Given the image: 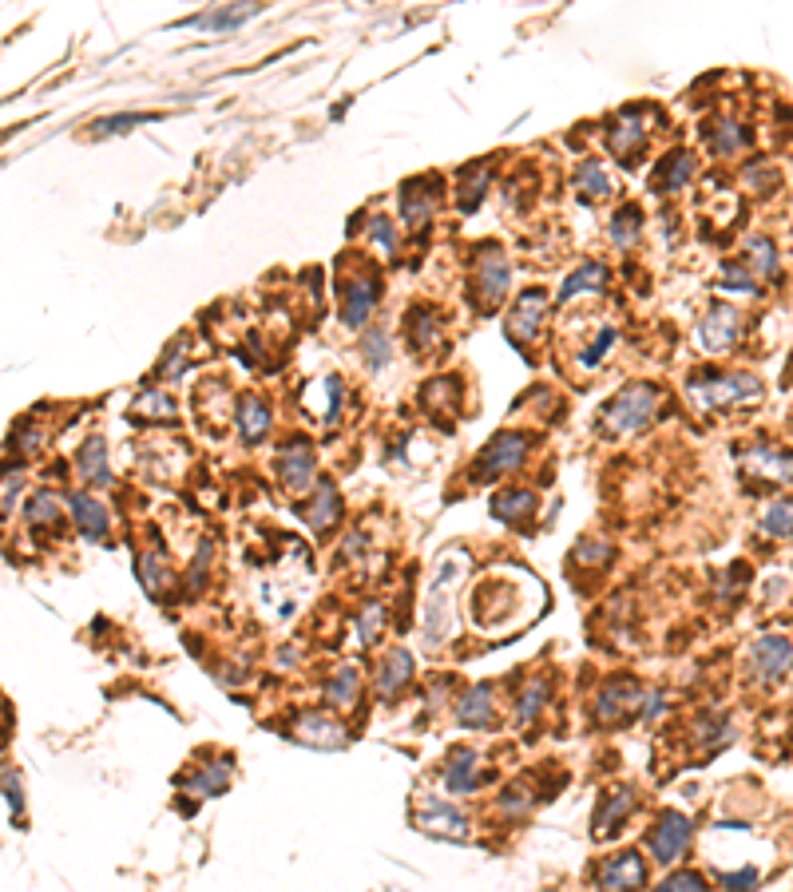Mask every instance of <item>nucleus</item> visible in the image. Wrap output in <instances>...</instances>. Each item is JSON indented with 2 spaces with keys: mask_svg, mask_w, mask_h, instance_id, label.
Returning <instances> with one entry per match:
<instances>
[{
  "mask_svg": "<svg viewBox=\"0 0 793 892\" xmlns=\"http://www.w3.org/2000/svg\"><path fill=\"white\" fill-rule=\"evenodd\" d=\"M655 409H659V389H655V385H627L619 397L607 401V409H603V429L615 433V437L639 433L643 425H651Z\"/></svg>",
  "mask_w": 793,
  "mask_h": 892,
  "instance_id": "nucleus-1",
  "label": "nucleus"
},
{
  "mask_svg": "<svg viewBox=\"0 0 793 892\" xmlns=\"http://www.w3.org/2000/svg\"><path fill=\"white\" fill-rule=\"evenodd\" d=\"M690 397H694L698 409L710 413V409H734V405H742V401H758L762 389H758L754 377L734 373V377H706V381H694V385H690Z\"/></svg>",
  "mask_w": 793,
  "mask_h": 892,
  "instance_id": "nucleus-2",
  "label": "nucleus"
},
{
  "mask_svg": "<svg viewBox=\"0 0 793 892\" xmlns=\"http://www.w3.org/2000/svg\"><path fill=\"white\" fill-rule=\"evenodd\" d=\"M524 456H528V437L524 433H496L488 445L480 448V456L472 464V480H492L500 472H512Z\"/></svg>",
  "mask_w": 793,
  "mask_h": 892,
  "instance_id": "nucleus-3",
  "label": "nucleus"
},
{
  "mask_svg": "<svg viewBox=\"0 0 793 892\" xmlns=\"http://www.w3.org/2000/svg\"><path fill=\"white\" fill-rule=\"evenodd\" d=\"M686 845H690V821L682 813H675V809H667L655 821V829L647 833V849H651V857L659 865H675L682 853H686Z\"/></svg>",
  "mask_w": 793,
  "mask_h": 892,
  "instance_id": "nucleus-4",
  "label": "nucleus"
},
{
  "mask_svg": "<svg viewBox=\"0 0 793 892\" xmlns=\"http://www.w3.org/2000/svg\"><path fill=\"white\" fill-rule=\"evenodd\" d=\"M508 282H512V270H508V258L500 250H484L476 258V298H480V310H492L504 302L508 294Z\"/></svg>",
  "mask_w": 793,
  "mask_h": 892,
  "instance_id": "nucleus-5",
  "label": "nucleus"
},
{
  "mask_svg": "<svg viewBox=\"0 0 793 892\" xmlns=\"http://www.w3.org/2000/svg\"><path fill=\"white\" fill-rule=\"evenodd\" d=\"M595 885L603 892H639L647 885V865L639 861V853H615L599 865Z\"/></svg>",
  "mask_w": 793,
  "mask_h": 892,
  "instance_id": "nucleus-6",
  "label": "nucleus"
},
{
  "mask_svg": "<svg viewBox=\"0 0 793 892\" xmlns=\"http://www.w3.org/2000/svg\"><path fill=\"white\" fill-rule=\"evenodd\" d=\"M635 706H643V694H639V686L631 682V678H611L603 690H599V698H595V722H603V726H615V722H623Z\"/></svg>",
  "mask_w": 793,
  "mask_h": 892,
  "instance_id": "nucleus-7",
  "label": "nucleus"
},
{
  "mask_svg": "<svg viewBox=\"0 0 793 892\" xmlns=\"http://www.w3.org/2000/svg\"><path fill=\"white\" fill-rule=\"evenodd\" d=\"M790 667H793V643L786 635H762L750 647V670H754V678L778 682Z\"/></svg>",
  "mask_w": 793,
  "mask_h": 892,
  "instance_id": "nucleus-8",
  "label": "nucleus"
},
{
  "mask_svg": "<svg viewBox=\"0 0 793 892\" xmlns=\"http://www.w3.org/2000/svg\"><path fill=\"white\" fill-rule=\"evenodd\" d=\"M417 825L425 829V833H433V837H449V841H460L464 833H468V821L460 817V809L449 805V801H441V797H421L417 801Z\"/></svg>",
  "mask_w": 793,
  "mask_h": 892,
  "instance_id": "nucleus-9",
  "label": "nucleus"
},
{
  "mask_svg": "<svg viewBox=\"0 0 793 892\" xmlns=\"http://www.w3.org/2000/svg\"><path fill=\"white\" fill-rule=\"evenodd\" d=\"M607 139H611V151H615L619 159L639 155L643 143H647V112H643V108H631V112L615 115Z\"/></svg>",
  "mask_w": 793,
  "mask_h": 892,
  "instance_id": "nucleus-10",
  "label": "nucleus"
},
{
  "mask_svg": "<svg viewBox=\"0 0 793 892\" xmlns=\"http://www.w3.org/2000/svg\"><path fill=\"white\" fill-rule=\"evenodd\" d=\"M294 738L306 742V746H318V750H341L349 742L345 738V726L334 722L330 714H306V718H298Z\"/></svg>",
  "mask_w": 793,
  "mask_h": 892,
  "instance_id": "nucleus-11",
  "label": "nucleus"
},
{
  "mask_svg": "<svg viewBox=\"0 0 793 892\" xmlns=\"http://www.w3.org/2000/svg\"><path fill=\"white\" fill-rule=\"evenodd\" d=\"M72 516H76V528H80V536L84 540H104L108 536V528H112V516H108V508L96 500V496H88V492H76L72 500Z\"/></svg>",
  "mask_w": 793,
  "mask_h": 892,
  "instance_id": "nucleus-12",
  "label": "nucleus"
},
{
  "mask_svg": "<svg viewBox=\"0 0 793 892\" xmlns=\"http://www.w3.org/2000/svg\"><path fill=\"white\" fill-rule=\"evenodd\" d=\"M492 714H496V702H492V686L488 682H476L468 694H460V702H456V722L460 726H472V730H480V726H492Z\"/></svg>",
  "mask_w": 793,
  "mask_h": 892,
  "instance_id": "nucleus-13",
  "label": "nucleus"
},
{
  "mask_svg": "<svg viewBox=\"0 0 793 892\" xmlns=\"http://www.w3.org/2000/svg\"><path fill=\"white\" fill-rule=\"evenodd\" d=\"M278 476L286 488L294 492H306L314 484V452L310 445H290L282 456H278Z\"/></svg>",
  "mask_w": 793,
  "mask_h": 892,
  "instance_id": "nucleus-14",
  "label": "nucleus"
},
{
  "mask_svg": "<svg viewBox=\"0 0 793 892\" xmlns=\"http://www.w3.org/2000/svg\"><path fill=\"white\" fill-rule=\"evenodd\" d=\"M742 330V322H738V310H730V306H714L710 314H706V322L698 326V337H702V345L710 349V353H718V349H726L734 337Z\"/></svg>",
  "mask_w": 793,
  "mask_h": 892,
  "instance_id": "nucleus-15",
  "label": "nucleus"
},
{
  "mask_svg": "<svg viewBox=\"0 0 793 892\" xmlns=\"http://www.w3.org/2000/svg\"><path fill=\"white\" fill-rule=\"evenodd\" d=\"M429 215H433V183L429 179L405 183L401 187V219H405V226L421 230V226L429 223Z\"/></svg>",
  "mask_w": 793,
  "mask_h": 892,
  "instance_id": "nucleus-16",
  "label": "nucleus"
},
{
  "mask_svg": "<svg viewBox=\"0 0 793 892\" xmlns=\"http://www.w3.org/2000/svg\"><path fill=\"white\" fill-rule=\"evenodd\" d=\"M544 310H548V294H540V290L524 294V302L512 310L508 337H512V341H532L536 330H540V314H544Z\"/></svg>",
  "mask_w": 793,
  "mask_h": 892,
  "instance_id": "nucleus-17",
  "label": "nucleus"
},
{
  "mask_svg": "<svg viewBox=\"0 0 793 892\" xmlns=\"http://www.w3.org/2000/svg\"><path fill=\"white\" fill-rule=\"evenodd\" d=\"M266 433H270V409H266L262 397L246 393V397L238 401V437H242L246 445H258Z\"/></svg>",
  "mask_w": 793,
  "mask_h": 892,
  "instance_id": "nucleus-18",
  "label": "nucleus"
},
{
  "mask_svg": "<svg viewBox=\"0 0 793 892\" xmlns=\"http://www.w3.org/2000/svg\"><path fill=\"white\" fill-rule=\"evenodd\" d=\"M76 472H80V480H88V484H96V488H108V484H112L108 448H104L100 437H92L88 445L76 452Z\"/></svg>",
  "mask_w": 793,
  "mask_h": 892,
  "instance_id": "nucleus-19",
  "label": "nucleus"
},
{
  "mask_svg": "<svg viewBox=\"0 0 793 892\" xmlns=\"http://www.w3.org/2000/svg\"><path fill=\"white\" fill-rule=\"evenodd\" d=\"M373 302H377L373 282H365V278L349 282V286L341 290V318H345V326H361V322L373 314Z\"/></svg>",
  "mask_w": 793,
  "mask_h": 892,
  "instance_id": "nucleus-20",
  "label": "nucleus"
},
{
  "mask_svg": "<svg viewBox=\"0 0 793 892\" xmlns=\"http://www.w3.org/2000/svg\"><path fill=\"white\" fill-rule=\"evenodd\" d=\"M746 468L754 472V476H762V480H778V484H786L793 476V460L790 452H778V448H754V452H746Z\"/></svg>",
  "mask_w": 793,
  "mask_h": 892,
  "instance_id": "nucleus-21",
  "label": "nucleus"
},
{
  "mask_svg": "<svg viewBox=\"0 0 793 892\" xmlns=\"http://www.w3.org/2000/svg\"><path fill=\"white\" fill-rule=\"evenodd\" d=\"M635 809V797H631V789H615V793H607L603 797V805H599V813H595V837L603 841V837H611L615 833V825L619 821H627V813Z\"/></svg>",
  "mask_w": 793,
  "mask_h": 892,
  "instance_id": "nucleus-22",
  "label": "nucleus"
},
{
  "mask_svg": "<svg viewBox=\"0 0 793 892\" xmlns=\"http://www.w3.org/2000/svg\"><path fill=\"white\" fill-rule=\"evenodd\" d=\"M480 785V758L472 754V750H460L453 762H449V770H445V789L449 793H472Z\"/></svg>",
  "mask_w": 793,
  "mask_h": 892,
  "instance_id": "nucleus-23",
  "label": "nucleus"
},
{
  "mask_svg": "<svg viewBox=\"0 0 793 892\" xmlns=\"http://www.w3.org/2000/svg\"><path fill=\"white\" fill-rule=\"evenodd\" d=\"M575 191H579V199L599 203V199L611 195V179H607V171H603L595 159H583L579 171H575Z\"/></svg>",
  "mask_w": 793,
  "mask_h": 892,
  "instance_id": "nucleus-24",
  "label": "nucleus"
},
{
  "mask_svg": "<svg viewBox=\"0 0 793 892\" xmlns=\"http://www.w3.org/2000/svg\"><path fill=\"white\" fill-rule=\"evenodd\" d=\"M409 678H413V659H409V651H393V655L385 659L381 674H377V690H381V698H393Z\"/></svg>",
  "mask_w": 793,
  "mask_h": 892,
  "instance_id": "nucleus-25",
  "label": "nucleus"
},
{
  "mask_svg": "<svg viewBox=\"0 0 793 892\" xmlns=\"http://www.w3.org/2000/svg\"><path fill=\"white\" fill-rule=\"evenodd\" d=\"M532 508H536V496L528 492V488H508V492H496L492 496V512L500 516V520H524V516H532Z\"/></svg>",
  "mask_w": 793,
  "mask_h": 892,
  "instance_id": "nucleus-26",
  "label": "nucleus"
},
{
  "mask_svg": "<svg viewBox=\"0 0 793 892\" xmlns=\"http://www.w3.org/2000/svg\"><path fill=\"white\" fill-rule=\"evenodd\" d=\"M306 520H310L314 532H326V528L338 520V492H334L330 480L318 484V496H314V504L306 508Z\"/></svg>",
  "mask_w": 793,
  "mask_h": 892,
  "instance_id": "nucleus-27",
  "label": "nucleus"
},
{
  "mask_svg": "<svg viewBox=\"0 0 793 892\" xmlns=\"http://www.w3.org/2000/svg\"><path fill=\"white\" fill-rule=\"evenodd\" d=\"M254 12H258V4H246V8L230 4V8H219V12H199V16L183 20V24H191V28H207V32H223V28L242 24V20H246V16H254Z\"/></svg>",
  "mask_w": 793,
  "mask_h": 892,
  "instance_id": "nucleus-28",
  "label": "nucleus"
},
{
  "mask_svg": "<svg viewBox=\"0 0 793 892\" xmlns=\"http://www.w3.org/2000/svg\"><path fill=\"white\" fill-rule=\"evenodd\" d=\"M139 583L147 587V595H163L171 583H175V575H171V567L163 563V556H155V552H147V556L139 559Z\"/></svg>",
  "mask_w": 793,
  "mask_h": 892,
  "instance_id": "nucleus-29",
  "label": "nucleus"
},
{
  "mask_svg": "<svg viewBox=\"0 0 793 892\" xmlns=\"http://www.w3.org/2000/svg\"><path fill=\"white\" fill-rule=\"evenodd\" d=\"M603 282H607V266L603 262H591V266H579L571 278L564 282V290H560V302L567 298H575V294H587V290H603Z\"/></svg>",
  "mask_w": 793,
  "mask_h": 892,
  "instance_id": "nucleus-30",
  "label": "nucleus"
},
{
  "mask_svg": "<svg viewBox=\"0 0 793 892\" xmlns=\"http://www.w3.org/2000/svg\"><path fill=\"white\" fill-rule=\"evenodd\" d=\"M706 139H710V151L714 155H734L746 143V131L738 123H730V119H714L710 131H706Z\"/></svg>",
  "mask_w": 793,
  "mask_h": 892,
  "instance_id": "nucleus-31",
  "label": "nucleus"
},
{
  "mask_svg": "<svg viewBox=\"0 0 793 892\" xmlns=\"http://www.w3.org/2000/svg\"><path fill=\"white\" fill-rule=\"evenodd\" d=\"M357 686H361V674L353 667H341L334 678H330V686H326V698H330V706H341V710H349L353 702H357Z\"/></svg>",
  "mask_w": 793,
  "mask_h": 892,
  "instance_id": "nucleus-32",
  "label": "nucleus"
},
{
  "mask_svg": "<svg viewBox=\"0 0 793 892\" xmlns=\"http://www.w3.org/2000/svg\"><path fill=\"white\" fill-rule=\"evenodd\" d=\"M230 781V766H207V770H199L195 778H187V789H191V797H219L223 789H227Z\"/></svg>",
  "mask_w": 793,
  "mask_h": 892,
  "instance_id": "nucleus-33",
  "label": "nucleus"
},
{
  "mask_svg": "<svg viewBox=\"0 0 793 892\" xmlns=\"http://www.w3.org/2000/svg\"><path fill=\"white\" fill-rule=\"evenodd\" d=\"M639 230H643V211H639L635 203H627V207L611 219V242H615V246H631V242L639 238Z\"/></svg>",
  "mask_w": 793,
  "mask_h": 892,
  "instance_id": "nucleus-34",
  "label": "nucleus"
},
{
  "mask_svg": "<svg viewBox=\"0 0 793 892\" xmlns=\"http://www.w3.org/2000/svg\"><path fill=\"white\" fill-rule=\"evenodd\" d=\"M135 417H147V421H167L175 417V397H167L163 389H151L135 401Z\"/></svg>",
  "mask_w": 793,
  "mask_h": 892,
  "instance_id": "nucleus-35",
  "label": "nucleus"
},
{
  "mask_svg": "<svg viewBox=\"0 0 793 892\" xmlns=\"http://www.w3.org/2000/svg\"><path fill=\"white\" fill-rule=\"evenodd\" d=\"M28 524H32V528H56V524H60V500H56L52 492L32 496V504H28Z\"/></svg>",
  "mask_w": 793,
  "mask_h": 892,
  "instance_id": "nucleus-36",
  "label": "nucleus"
},
{
  "mask_svg": "<svg viewBox=\"0 0 793 892\" xmlns=\"http://www.w3.org/2000/svg\"><path fill=\"white\" fill-rule=\"evenodd\" d=\"M762 528L766 536H793V500H774L762 512Z\"/></svg>",
  "mask_w": 793,
  "mask_h": 892,
  "instance_id": "nucleus-37",
  "label": "nucleus"
},
{
  "mask_svg": "<svg viewBox=\"0 0 793 892\" xmlns=\"http://www.w3.org/2000/svg\"><path fill=\"white\" fill-rule=\"evenodd\" d=\"M690 175H694V159H690L686 151H679V155H671L667 167L659 171V187H663V191H679Z\"/></svg>",
  "mask_w": 793,
  "mask_h": 892,
  "instance_id": "nucleus-38",
  "label": "nucleus"
},
{
  "mask_svg": "<svg viewBox=\"0 0 793 892\" xmlns=\"http://www.w3.org/2000/svg\"><path fill=\"white\" fill-rule=\"evenodd\" d=\"M361 353H365V361L373 365V369H385L389 361H393V345H389V334L385 330H369L365 341H361Z\"/></svg>",
  "mask_w": 793,
  "mask_h": 892,
  "instance_id": "nucleus-39",
  "label": "nucleus"
},
{
  "mask_svg": "<svg viewBox=\"0 0 793 892\" xmlns=\"http://www.w3.org/2000/svg\"><path fill=\"white\" fill-rule=\"evenodd\" d=\"M544 698H548V678H536L524 694H520V706H516V714H520V722H532L540 710H544Z\"/></svg>",
  "mask_w": 793,
  "mask_h": 892,
  "instance_id": "nucleus-40",
  "label": "nucleus"
},
{
  "mask_svg": "<svg viewBox=\"0 0 793 892\" xmlns=\"http://www.w3.org/2000/svg\"><path fill=\"white\" fill-rule=\"evenodd\" d=\"M381 623H385L381 603H369V607L361 611V619H357V639H361V643H373V639L381 635Z\"/></svg>",
  "mask_w": 793,
  "mask_h": 892,
  "instance_id": "nucleus-41",
  "label": "nucleus"
},
{
  "mask_svg": "<svg viewBox=\"0 0 793 892\" xmlns=\"http://www.w3.org/2000/svg\"><path fill=\"white\" fill-rule=\"evenodd\" d=\"M655 892H710V889H706V881H702L698 873L686 869V873H671Z\"/></svg>",
  "mask_w": 793,
  "mask_h": 892,
  "instance_id": "nucleus-42",
  "label": "nucleus"
},
{
  "mask_svg": "<svg viewBox=\"0 0 793 892\" xmlns=\"http://www.w3.org/2000/svg\"><path fill=\"white\" fill-rule=\"evenodd\" d=\"M143 119H151V115H112V119H100L92 131H96V135H112V131L119 135L123 127H135V123H143Z\"/></svg>",
  "mask_w": 793,
  "mask_h": 892,
  "instance_id": "nucleus-43",
  "label": "nucleus"
},
{
  "mask_svg": "<svg viewBox=\"0 0 793 892\" xmlns=\"http://www.w3.org/2000/svg\"><path fill=\"white\" fill-rule=\"evenodd\" d=\"M369 234H373L385 250H397V226L389 223V219H373V223H369Z\"/></svg>",
  "mask_w": 793,
  "mask_h": 892,
  "instance_id": "nucleus-44",
  "label": "nucleus"
},
{
  "mask_svg": "<svg viewBox=\"0 0 793 892\" xmlns=\"http://www.w3.org/2000/svg\"><path fill=\"white\" fill-rule=\"evenodd\" d=\"M4 793H8V809L20 817L24 813V797H20V781L12 774V766H4Z\"/></svg>",
  "mask_w": 793,
  "mask_h": 892,
  "instance_id": "nucleus-45",
  "label": "nucleus"
},
{
  "mask_svg": "<svg viewBox=\"0 0 793 892\" xmlns=\"http://www.w3.org/2000/svg\"><path fill=\"white\" fill-rule=\"evenodd\" d=\"M754 881H758V869H742V873H722V885H726L730 892L754 889Z\"/></svg>",
  "mask_w": 793,
  "mask_h": 892,
  "instance_id": "nucleus-46",
  "label": "nucleus"
},
{
  "mask_svg": "<svg viewBox=\"0 0 793 892\" xmlns=\"http://www.w3.org/2000/svg\"><path fill=\"white\" fill-rule=\"evenodd\" d=\"M750 250L758 254V258H754V262H758V270H762V274H770V270H774V246H770L766 238H754V242H750Z\"/></svg>",
  "mask_w": 793,
  "mask_h": 892,
  "instance_id": "nucleus-47",
  "label": "nucleus"
},
{
  "mask_svg": "<svg viewBox=\"0 0 793 892\" xmlns=\"http://www.w3.org/2000/svg\"><path fill=\"white\" fill-rule=\"evenodd\" d=\"M183 365H187L183 345H171V349H167V357H163V365H159V377H171V373H179Z\"/></svg>",
  "mask_w": 793,
  "mask_h": 892,
  "instance_id": "nucleus-48",
  "label": "nucleus"
},
{
  "mask_svg": "<svg viewBox=\"0 0 793 892\" xmlns=\"http://www.w3.org/2000/svg\"><path fill=\"white\" fill-rule=\"evenodd\" d=\"M575 559H579V563H603V559H611V548H607V544H599V548H579Z\"/></svg>",
  "mask_w": 793,
  "mask_h": 892,
  "instance_id": "nucleus-49",
  "label": "nucleus"
},
{
  "mask_svg": "<svg viewBox=\"0 0 793 892\" xmlns=\"http://www.w3.org/2000/svg\"><path fill=\"white\" fill-rule=\"evenodd\" d=\"M12 492H20V472L4 476V512H12Z\"/></svg>",
  "mask_w": 793,
  "mask_h": 892,
  "instance_id": "nucleus-50",
  "label": "nucleus"
}]
</instances>
